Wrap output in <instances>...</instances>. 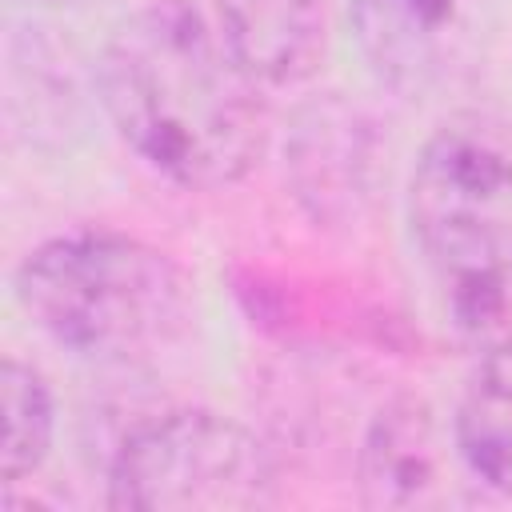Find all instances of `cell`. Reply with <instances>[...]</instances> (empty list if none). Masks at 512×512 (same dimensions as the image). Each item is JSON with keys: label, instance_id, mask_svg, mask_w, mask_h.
<instances>
[{"label": "cell", "instance_id": "cell-9", "mask_svg": "<svg viewBox=\"0 0 512 512\" xmlns=\"http://www.w3.org/2000/svg\"><path fill=\"white\" fill-rule=\"evenodd\" d=\"M296 156H324V164H292L300 196L316 204V212H328L336 204H352L364 192V148H360V124L340 108H316L296 136Z\"/></svg>", "mask_w": 512, "mask_h": 512}, {"label": "cell", "instance_id": "cell-10", "mask_svg": "<svg viewBox=\"0 0 512 512\" xmlns=\"http://www.w3.org/2000/svg\"><path fill=\"white\" fill-rule=\"evenodd\" d=\"M0 408H4V444H0V476L16 484L20 476L36 472L52 448V392L44 376L20 360L0 364Z\"/></svg>", "mask_w": 512, "mask_h": 512}, {"label": "cell", "instance_id": "cell-4", "mask_svg": "<svg viewBox=\"0 0 512 512\" xmlns=\"http://www.w3.org/2000/svg\"><path fill=\"white\" fill-rule=\"evenodd\" d=\"M108 500L124 512H256L276 504V464L228 416L164 412L116 448Z\"/></svg>", "mask_w": 512, "mask_h": 512}, {"label": "cell", "instance_id": "cell-2", "mask_svg": "<svg viewBox=\"0 0 512 512\" xmlns=\"http://www.w3.org/2000/svg\"><path fill=\"white\" fill-rule=\"evenodd\" d=\"M412 228L456 332L512 348V144L480 120L444 124L416 160Z\"/></svg>", "mask_w": 512, "mask_h": 512}, {"label": "cell", "instance_id": "cell-8", "mask_svg": "<svg viewBox=\"0 0 512 512\" xmlns=\"http://www.w3.org/2000/svg\"><path fill=\"white\" fill-rule=\"evenodd\" d=\"M452 428L472 480L512 496V348L484 352L460 396Z\"/></svg>", "mask_w": 512, "mask_h": 512}, {"label": "cell", "instance_id": "cell-6", "mask_svg": "<svg viewBox=\"0 0 512 512\" xmlns=\"http://www.w3.org/2000/svg\"><path fill=\"white\" fill-rule=\"evenodd\" d=\"M476 4L480 0H352V24L380 80L416 92L460 52Z\"/></svg>", "mask_w": 512, "mask_h": 512}, {"label": "cell", "instance_id": "cell-1", "mask_svg": "<svg viewBox=\"0 0 512 512\" xmlns=\"http://www.w3.org/2000/svg\"><path fill=\"white\" fill-rule=\"evenodd\" d=\"M100 96L128 148L188 188L244 180L268 144L260 80L224 32L180 0L152 4L112 32Z\"/></svg>", "mask_w": 512, "mask_h": 512}, {"label": "cell", "instance_id": "cell-7", "mask_svg": "<svg viewBox=\"0 0 512 512\" xmlns=\"http://www.w3.org/2000/svg\"><path fill=\"white\" fill-rule=\"evenodd\" d=\"M220 32L260 84H296L328 48V0H216Z\"/></svg>", "mask_w": 512, "mask_h": 512}, {"label": "cell", "instance_id": "cell-3", "mask_svg": "<svg viewBox=\"0 0 512 512\" xmlns=\"http://www.w3.org/2000/svg\"><path fill=\"white\" fill-rule=\"evenodd\" d=\"M16 300L56 344L100 360L172 344L192 308L184 268L116 232H72L28 252L16 268Z\"/></svg>", "mask_w": 512, "mask_h": 512}, {"label": "cell", "instance_id": "cell-5", "mask_svg": "<svg viewBox=\"0 0 512 512\" xmlns=\"http://www.w3.org/2000/svg\"><path fill=\"white\" fill-rule=\"evenodd\" d=\"M468 468L436 412L420 400H392L360 444V492L372 508H444L456 500V472Z\"/></svg>", "mask_w": 512, "mask_h": 512}]
</instances>
